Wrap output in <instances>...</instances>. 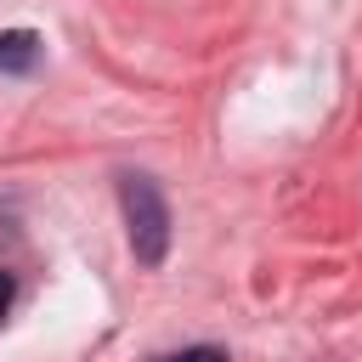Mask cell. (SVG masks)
I'll return each mask as SVG.
<instances>
[{"label":"cell","mask_w":362,"mask_h":362,"mask_svg":"<svg viewBox=\"0 0 362 362\" xmlns=\"http://www.w3.org/2000/svg\"><path fill=\"white\" fill-rule=\"evenodd\" d=\"M119 204H124V232H130L136 266H158L170 255V204H164L158 181L141 175V170H124L119 175Z\"/></svg>","instance_id":"1"},{"label":"cell","mask_w":362,"mask_h":362,"mask_svg":"<svg viewBox=\"0 0 362 362\" xmlns=\"http://www.w3.org/2000/svg\"><path fill=\"white\" fill-rule=\"evenodd\" d=\"M34 62H40V34L6 28V34H0V74H28Z\"/></svg>","instance_id":"2"},{"label":"cell","mask_w":362,"mask_h":362,"mask_svg":"<svg viewBox=\"0 0 362 362\" xmlns=\"http://www.w3.org/2000/svg\"><path fill=\"white\" fill-rule=\"evenodd\" d=\"M153 362H226L221 345H187V351H170V356H153Z\"/></svg>","instance_id":"3"},{"label":"cell","mask_w":362,"mask_h":362,"mask_svg":"<svg viewBox=\"0 0 362 362\" xmlns=\"http://www.w3.org/2000/svg\"><path fill=\"white\" fill-rule=\"evenodd\" d=\"M11 300H17V277H11V272H0V317L11 311Z\"/></svg>","instance_id":"4"}]
</instances>
